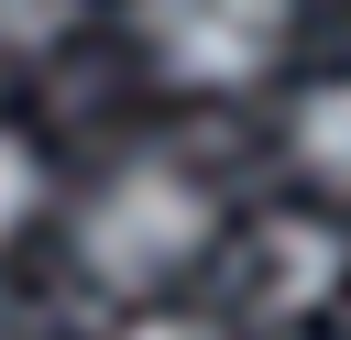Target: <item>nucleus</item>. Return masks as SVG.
Returning a JSON list of instances; mask_svg holds the SVG:
<instances>
[{
  "mask_svg": "<svg viewBox=\"0 0 351 340\" xmlns=\"http://www.w3.org/2000/svg\"><path fill=\"white\" fill-rule=\"evenodd\" d=\"M329 285H340V241H329V230H307V219L263 230V252H252V307H263V318H296V307H318Z\"/></svg>",
  "mask_w": 351,
  "mask_h": 340,
  "instance_id": "7ed1b4c3",
  "label": "nucleus"
},
{
  "mask_svg": "<svg viewBox=\"0 0 351 340\" xmlns=\"http://www.w3.org/2000/svg\"><path fill=\"white\" fill-rule=\"evenodd\" d=\"M143 33H154V55H165L176 77H197V88H241V77L274 66V44H285V0H143Z\"/></svg>",
  "mask_w": 351,
  "mask_h": 340,
  "instance_id": "f03ea898",
  "label": "nucleus"
},
{
  "mask_svg": "<svg viewBox=\"0 0 351 340\" xmlns=\"http://www.w3.org/2000/svg\"><path fill=\"white\" fill-rule=\"evenodd\" d=\"M296 154H307L318 175H340V186H351V77H340V88H318V99L296 110Z\"/></svg>",
  "mask_w": 351,
  "mask_h": 340,
  "instance_id": "20e7f679",
  "label": "nucleus"
},
{
  "mask_svg": "<svg viewBox=\"0 0 351 340\" xmlns=\"http://www.w3.org/2000/svg\"><path fill=\"white\" fill-rule=\"evenodd\" d=\"M132 340H219V329H186V318H154V329H132Z\"/></svg>",
  "mask_w": 351,
  "mask_h": 340,
  "instance_id": "423d86ee",
  "label": "nucleus"
},
{
  "mask_svg": "<svg viewBox=\"0 0 351 340\" xmlns=\"http://www.w3.org/2000/svg\"><path fill=\"white\" fill-rule=\"evenodd\" d=\"M33 186H44V175H33V154H22L11 132H0V241H11L22 219H33Z\"/></svg>",
  "mask_w": 351,
  "mask_h": 340,
  "instance_id": "39448f33",
  "label": "nucleus"
},
{
  "mask_svg": "<svg viewBox=\"0 0 351 340\" xmlns=\"http://www.w3.org/2000/svg\"><path fill=\"white\" fill-rule=\"evenodd\" d=\"M208 241V197L176 175V165H121L88 208V263L99 285H165L176 263H197Z\"/></svg>",
  "mask_w": 351,
  "mask_h": 340,
  "instance_id": "f257e3e1",
  "label": "nucleus"
}]
</instances>
